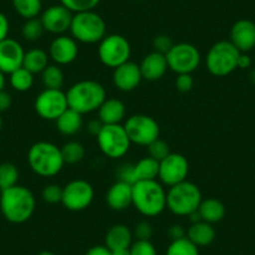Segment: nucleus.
I'll use <instances>...</instances> for the list:
<instances>
[{
  "label": "nucleus",
  "mask_w": 255,
  "mask_h": 255,
  "mask_svg": "<svg viewBox=\"0 0 255 255\" xmlns=\"http://www.w3.org/2000/svg\"><path fill=\"white\" fill-rule=\"evenodd\" d=\"M35 197L33 191L23 185H14L1 190L0 210L3 217L13 224H23L35 212Z\"/></svg>",
  "instance_id": "nucleus-1"
},
{
  "label": "nucleus",
  "mask_w": 255,
  "mask_h": 255,
  "mask_svg": "<svg viewBox=\"0 0 255 255\" xmlns=\"http://www.w3.org/2000/svg\"><path fill=\"white\" fill-rule=\"evenodd\" d=\"M133 205L141 215L154 218L166 209V191L158 180L133 184Z\"/></svg>",
  "instance_id": "nucleus-2"
},
{
  "label": "nucleus",
  "mask_w": 255,
  "mask_h": 255,
  "mask_svg": "<svg viewBox=\"0 0 255 255\" xmlns=\"http://www.w3.org/2000/svg\"><path fill=\"white\" fill-rule=\"evenodd\" d=\"M68 107L82 115L97 112L107 99L105 88L95 80H80L68 89Z\"/></svg>",
  "instance_id": "nucleus-3"
},
{
  "label": "nucleus",
  "mask_w": 255,
  "mask_h": 255,
  "mask_svg": "<svg viewBox=\"0 0 255 255\" xmlns=\"http://www.w3.org/2000/svg\"><path fill=\"white\" fill-rule=\"evenodd\" d=\"M28 164L36 175L50 178L58 175L65 163L59 146L50 141H38L29 148Z\"/></svg>",
  "instance_id": "nucleus-4"
},
{
  "label": "nucleus",
  "mask_w": 255,
  "mask_h": 255,
  "mask_svg": "<svg viewBox=\"0 0 255 255\" xmlns=\"http://www.w3.org/2000/svg\"><path fill=\"white\" fill-rule=\"evenodd\" d=\"M203 195L198 185L191 181H181L166 191V208L178 217H189L197 212Z\"/></svg>",
  "instance_id": "nucleus-5"
},
{
  "label": "nucleus",
  "mask_w": 255,
  "mask_h": 255,
  "mask_svg": "<svg viewBox=\"0 0 255 255\" xmlns=\"http://www.w3.org/2000/svg\"><path fill=\"white\" fill-rule=\"evenodd\" d=\"M69 31L78 43L97 44L107 35V24L94 10L83 11L74 14Z\"/></svg>",
  "instance_id": "nucleus-6"
},
{
  "label": "nucleus",
  "mask_w": 255,
  "mask_h": 255,
  "mask_svg": "<svg viewBox=\"0 0 255 255\" xmlns=\"http://www.w3.org/2000/svg\"><path fill=\"white\" fill-rule=\"evenodd\" d=\"M240 51L230 40H220L215 43L205 56L208 72L218 78L227 77L238 69V59Z\"/></svg>",
  "instance_id": "nucleus-7"
},
{
  "label": "nucleus",
  "mask_w": 255,
  "mask_h": 255,
  "mask_svg": "<svg viewBox=\"0 0 255 255\" xmlns=\"http://www.w3.org/2000/svg\"><path fill=\"white\" fill-rule=\"evenodd\" d=\"M131 46L125 36L120 34H109L98 46V56L103 65L115 69L130 60Z\"/></svg>",
  "instance_id": "nucleus-8"
},
{
  "label": "nucleus",
  "mask_w": 255,
  "mask_h": 255,
  "mask_svg": "<svg viewBox=\"0 0 255 255\" xmlns=\"http://www.w3.org/2000/svg\"><path fill=\"white\" fill-rule=\"evenodd\" d=\"M98 145L105 156L110 159L123 158L129 151L131 141L124 125H104L97 136Z\"/></svg>",
  "instance_id": "nucleus-9"
},
{
  "label": "nucleus",
  "mask_w": 255,
  "mask_h": 255,
  "mask_svg": "<svg viewBox=\"0 0 255 255\" xmlns=\"http://www.w3.org/2000/svg\"><path fill=\"white\" fill-rule=\"evenodd\" d=\"M168 68L178 74H191L199 68L202 55L195 45L190 43L174 44L165 54Z\"/></svg>",
  "instance_id": "nucleus-10"
},
{
  "label": "nucleus",
  "mask_w": 255,
  "mask_h": 255,
  "mask_svg": "<svg viewBox=\"0 0 255 255\" xmlns=\"http://www.w3.org/2000/svg\"><path fill=\"white\" fill-rule=\"evenodd\" d=\"M125 131L131 144L148 146L160 135V128L154 118L145 114H135L125 120Z\"/></svg>",
  "instance_id": "nucleus-11"
},
{
  "label": "nucleus",
  "mask_w": 255,
  "mask_h": 255,
  "mask_svg": "<svg viewBox=\"0 0 255 255\" xmlns=\"http://www.w3.org/2000/svg\"><path fill=\"white\" fill-rule=\"evenodd\" d=\"M94 199V188L83 179H75L63 186L61 204L70 212H82L90 207Z\"/></svg>",
  "instance_id": "nucleus-12"
},
{
  "label": "nucleus",
  "mask_w": 255,
  "mask_h": 255,
  "mask_svg": "<svg viewBox=\"0 0 255 255\" xmlns=\"http://www.w3.org/2000/svg\"><path fill=\"white\" fill-rule=\"evenodd\" d=\"M34 108L41 119L55 122L69 108L67 94L61 89H44L36 95Z\"/></svg>",
  "instance_id": "nucleus-13"
},
{
  "label": "nucleus",
  "mask_w": 255,
  "mask_h": 255,
  "mask_svg": "<svg viewBox=\"0 0 255 255\" xmlns=\"http://www.w3.org/2000/svg\"><path fill=\"white\" fill-rule=\"evenodd\" d=\"M189 174L188 159L179 153H170L159 163V175L161 183L169 188L186 180Z\"/></svg>",
  "instance_id": "nucleus-14"
},
{
  "label": "nucleus",
  "mask_w": 255,
  "mask_h": 255,
  "mask_svg": "<svg viewBox=\"0 0 255 255\" xmlns=\"http://www.w3.org/2000/svg\"><path fill=\"white\" fill-rule=\"evenodd\" d=\"M74 13L61 4L49 6L40 14V20L44 30L54 35H64L70 30Z\"/></svg>",
  "instance_id": "nucleus-15"
},
{
  "label": "nucleus",
  "mask_w": 255,
  "mask_h": 255,
  "mask_svg": "<svg viewBox=\"0 0 255 255\" xmlns=\"http://www.w3.org/2000/svg\"><path fill=\"white\" fill-rule=\"evenodd\" d=\"M49 58L54 61V64L61 65H69L74 63L79 54L78 41L74 38L68 35H58L49 46Z\"/></svg>",
  "instance_id": "nucleus-16"
},
{
  "label": "nucleus",
  "mask_w": 255,
  "mask_h": 255,
  "mask_svg": "<svg viewBox=\"0 0 255 255\" xmlns=\"http://www.w3.org/2000/svg\"><path fill=\"white\" fill-rule=\"evenodd\" d=\"M25 50L18 40L11 38L4 39L0 43V72L11 74L23 67Z\"/></svg>",
  "instance_id": "nucleus-17"
},
{
  "label": "nucleus",
  "mask_w": 255,
  "mask_h": 255,
  "mask_svg": "<svg viewBox=\"0 0 255 255\" xmlns=\"http://www.w3.org/2000/svg\"><path fill=\"white\" fill-rule=\"evenodd\" d=\"M141 80H143V77H141L139 64L130 60L115 68L113 73V83L120 92H133L140 85Z\"/></svg>",
  "instance_id": "nucleus-18"
},
{
  "label": "nucleus",
  "mask_w": 255,
  "mask_h": 255,
  "mask_svg": "<svg viewBox=\"0 0 255 255\" xmlns=\"http://www.w3.org/2000/svg\"><path fill=\"white\" fill-rule=\"evenodd\" d=\"M230 41L240 53H248L255 48V23L249 19H240L230 30Z\"/></svg>",
  "instance_id": "nucleus-19"
},
{
  "label": "nucleus",
  "mask_w": 255,
  "mask_h": 255,
  "mask_svg": "<svg viewBox=\"0 0 255 255\" xmlns=\"http://www.w3.org/2000/svg\"><path fill=\"white\" fill-rule=\"evenodd\" d=\"M107 204L115 212H123L133 205V184L118 180L113 184L105 195Z\"/></svg>",
  "instance_id": "nucleus-20"
},
{
  "label": "nucleus",
  "mask_w": 255,
  "mask_h": 255,
  "mask_svg": "<svg viewBox=\"0 0 255 255\" xmlns=\"http://www.w3.org/2000/svg\"><path fill=\"white\" fill-rule=\"evenodd\" d=\"M141 72V77L143 80H148V82H156V80L161 79L165 75L168 68V61L164 54L156 53H149L145 55L139 64Z\"/></svg>",
  "instance_id": "nucleus-21"
},
{
  "label": "nucleus",
  "mask_w": 255,
  "mask_h": 255,
  "mask_svg": "<svg viewBox=\"0 0 255 255\" xmlns=\"http://www.w3.org/2000/svg\"><path fill=\"white\" fill-rule=\"evenodd\" d=\"M125 115L127 108L124 103L117 98H107L98 109V118L104 125L120 124L125 119Z\"/></svg>",
  "instance_id": "nucleus-22"
},
{
  "label": "nucleus",
  "mask_w": 255,
  "mask_h": 255,
  "mask_svg": "<svg viewBox=\"0 0 255 255\" xmlns=\"http://www.w3.org/2000/svg\"><path fill=\"white\" fill-rule=\"evenodd\" d=\"M133 232L127 225L115 224L105 234V247L110 250L129 249L133 244Z\"/></svg>",
  "instance_id": "nucleus-23"
},
{
  "label": "nucleus",
  "mask_w": 255,
  "mask_h": 255,
  "mask_svg": "<svg viewBox=\"0 0 255 255\" xmlns=\"http://www.w3.org/2000/svg\"><path fill=\"white\" fill-rule=\"evenodd\" d=\"M215 229L213 228V224H209L207 222L193 223L189 227L188 232H186V238L190 240L191 243H194L198 248L208 247L212 244L215 240Z\"/></svg>",
  "instance_id": "nucleus-24"
},
{
  "label": "nucleus",
  "mask_w": 255,
  "mask_h": 255,
  "mask_svg": "<svg viewBox=\"0 0 255 255\" xmlns=\"http://www.w3.org/2000/svg\"><path fill=\"white\" fill-rule=\"evenodd\" d=\"M56 130L65 136H72L79 133L83 128V115L75 110L68 108L58 119L55 120Z\"/></svg>",
  "instance_id": "nucleus-25"
},
{
  "label": "nucleus",
  "mask_w": 255,
  "mask_h": 255,
  "mask_svg": "<svg viewBox=\"0 0 255 255\" xmlns=\"http://www.w3.org/2000/svg\"><path fill=\"white\" fill-rule=\"evenodd\" d=\"M159 175V161L150 156L140 159L131 165V183L145 180H156Z\"/></svg>",
  "instance_id": "nucleus-26"
},
{
  "label": "nucleus",
  "mask_w": 255,
  "mask_h": 255,
  "mask_svg": "<svg viewBox=\"0 0 255 255\" xmlns=\"http://www.w3.org/2000/svg\"><path fill=\"white\" fill-rule=\"evenodd\" d=\"M198 213L203 222L215 224V223L222 222L223 218L225 217V207L220 200L215 198H208V199L202 200L198 208Z\"/></svg>",
  "instance_id": "nucleus-27"
},
{
  "label": "nucleus",
  "mask_w": 255,
  "mask_h": 255,
  "mask_svg": "<svg viewBox=\"0 0 255 255\" xmlns=\"http://www.w3.org/2000/svg\"><path fill=\"white\" fill-rule=\"evenodd\" d=\"M49 65V54L39 48L30 49L25 51L23 60V68L33 74H41L43 70Z\"/></svg>",
  "instance_id": "nucleus-28"
},
{
  "label": "nucleus",
  "mask_w": 255,
  "mask_h": 255,
  "mask_svg": "<svg viewBox=\"0 0 255 255\" xmlns=\"http://www.w3.org/2000/svg\"><path fill=\"white\" fill-rule=\"evenodd\" d=\"M16 13L25 20L38 18L43 11V1L41 0H11Z\"/></svg>",
  "instance_id": "nucleus-29"
},
{
  "label": "nucleus",
  "mask_w": 255,
  "mask_h": 255,
  "mask_svg": "<svg viewBox=\"0 0 255 255\" xmlns=\"http://www.w3.org/2000/svg\"><path fill=\"white\" fill-rule=\"evenodd\" d=\"M41 83L45 89H61L64 87V73L56 64H49L41 73Z\"/></svg>",
  "instance_id": "nucleus-30"
},
{
  "label": "nucleus",
  "mask_w": 255,
  "mask_h": 255,
  "mask_svg": "<svg viewBox=\"0 0 255 255\" xmlns=\"http://www.w3.org/2000/svg\"><path fill=\"white\" fill-rule=\"evenodd\" d=\"M9 78V83H10L11 88L19 93L28 92L31 89L34 84V74L26 70L25 68H19L15 72H13Z\"/></svg>",
  "instance_id": "nucleus-31"
},
{
  "label": "nucleus",
  "mask_w": 255,
  "mask_h": 255,
  "mask_svg": "<svg viewBox=\"0 0 255 255\" xmlns=\"http://www.w3.org/2000/svg\"><path fill=\"white\" fill-rule=\"evenodd\" d=\"M61 155H63L64 163L65 164H78L84 159L85 148L79 141H68L60 148Z\"/></svg>",
  "instance_id": "nucleus-32"
},
{
  "label": "nucleus",
  "mask_w": 255,
  "mask_h": 255,
  "mask_svg": "<svg viewBox=\"0 0 255 255\" xmlns=\"http://www.w3.org/2000/svg\"><path fill=\"white\" fill-rule=\"evenodd\" d=\"M165 255H199V248L185 237L178 240H171Z\"/></svg>",
  "instance_id": "nucleus-33"
},
{
  "label": "nucleus",
  "mask_w": 255,
  "mask_h": 255,
  "mask_svg": "<svg viewBox=\"0 0 255 255\" xmlns=\"http://www.w3.org/2000/svg\"><path fill=\"white\" fill-rule=\"evenodd\" d=\"M19 180V170L13 163L0 164V190L16 185Z\"/></svg>",
  "instance_id": "nucleus-34"
},
{
  "label": "nucleus",
  "mask_w": 255,
  "mask_h": 255,
  "mask_svg": "<svg viewBox=\"0 0 255 255\" xmlns=\"http://www.w3.org/2000/svg\"><path fill=\"white\" fill-rule=\"evenodd\" d=\"M44 31L45 30H44L40 18H33L25 20L23 28H21V35L26 41L34 43V41H38L43 36Z\"/></svg>",
  "instance_id": "nucleus-35"
},
{
  "label": "nucleus",
  "mask_w": 255,
  "mask_h": 255,
  "mask_svg": "<svg viewBox=\"0 0 255 255\" xmlns=\"http://www.w3.org/2000/svg\"><path fill=\"white\" fill-rule=\"evenodd\" d=\"M99 3L100 0H60L61 5L68 8L74 14L94 10Z\"/></svg>",
  "instance_id": "nucleus-36"
},
{
  "label": "nucleus",
  "mask_w": 255,
  "mask_h": 255,
  "mask_svg": "<svg viewBox=\"0 0 255 255\" xmlns=\"http://www.w3.org/2000/svg\"><path fill=\"white\" fill-rule=\"evenodd\" d=\"M146 148H148L149 156L153 159H155V160L159 161V163H160L163 159H165L166 156L171 153L168 143L164 140H161L160 138H158L156 140H154L153 143L149 144Z\"/></svg>",
  "instance_id": "nucleus-37"
},
{
  "label": "nucleus",
  "mask_w": 255,
  "mask_h": 255,
  "mask_svg": "<svg viewBox=\"0 0 255 255\" xmlns=\"http://www.w3.org/2000/svg\"><path fill=\"white\" fill-rule=\"evenodd\" d=\"M41 198L48 204H58L61 203V198H63V188L56 184H48L44 186L43 191H41Z\"/></svg>",
  "instance_id": "nucleus-38"
},
{
  "label": "nucleus",
  "mask_w": 255,
  "mask_h": 255,
  "mask_svg": "<svg viewBox=\"0 0 255 255\" xmlns=\"http://www.w3.org/2000/svg\"><path fill=\"white\" fill-rule=\"evenodd\" d=\"M130 255H158L155 247L150 240H135L129 248Z\"/></svg>",
  "instance_id": "nucleus-39"
},
{
  "label": "nucleus",
  "mask_w": 255,
  "mask_h": 255,
  "mask_svg": "<svg viewBox=\"0 0 255 255\" xmlns=\"http://www.w3.org/2000/svg\"><path fill=\"white\" fill-rule=\"evenodd\" d=\"M133 237L136 240H150V238L153 237V227H151L150 223L146 222V220L139 222L134 227Z\"/></svg>",
  "instance_id": "nucleus-40"
},
{
  "label": "nucleus",
  "mask_w": 255,
  "mask_h": 255,
  "mask_svg": "<svg viewBox=\"0 0 255 255\" xmlns=\"http://www.w3.org/2000/svg\"><path fill=\"white\" fill-rule=\"evenodd\" d=\"M174 45V43L171 41V39L168 35H156L153 40V48L154 51L156 53H160L165 55L169 50H170L171 46Z\"/></svg>",
  "instance_id": "nucleus-41"
},
{
  "label": "nucleus",
  "mask_w": 255,
  "mask_h": 255,
  "mask_svg": "<svg viewBox=\"0 0 255 255\" xmlns=\"http://www.w3.org/2000/svg\"><path fill=\"white\" fill-rule=\"evenodd\" d=\"M194 87V79L191 74H178L175 79V88L180 93H189Z\"/></svg>",
  "instance_id": "nucleus-42"
},
{
  "label": "nucleus",
  "mask_w": 255,
  "mask_h": 255,
  "mask_svg": "<svg viewBox=\"0 0 255 255\" xmlns=\"http://www.w3.org/2000/svg\"><path fill=\"white\" fill-rule=\"evenodd\" d=\"M9 29H10V24H9L8 18L5 14L0 11V43L8 38Z\"/></svg>",
  "instance_id": "nucleus-43"
},
{
  "label": "nucleus",
  "mask_w": 255,
  "mask_h": 255,
  "mask_svg": "<svg viewBox=\"0 0 255 255\" xmlns=\"http://www.w3.org/2000/svg\"><path fill=\"white\" fill-rule=\"evenodd\" d=\"M11 104H13L11 95L5 90H0V113H4L10 109Z\"/></svg>",
  "instance_id": "nucleus-44"
},
{
  "label": "nucleus",
  "mask_w": 255,
  "mask_h": 255,
  "mask_svg": "<svg viewBox=\"0 0 255 255\" xmlns=\"http://www.w3.org/2000/svg\"><path fill=\"white\" fill-rule=\"evenodd\" d=\"M168 235L170 237L171 240H178V239H181V238H185L186 233L181 225L175 224V225H171V227L169 228Z\"/></svg>",
  "instance_id": "nucleus-45"
},
{
  "label": "nucleus",
  "mask_w": 255,
  "mask_h": 255,
  "mask_svg": "<svg viewBox=\"0 0 255 255\" xmlns=\"http://www.w3.org/2000/svg\"><path fill=\"white\" fill-rule=\"evenodd\" d=\"M103 127H104V124H103V123L100 122L99 118H98V119H93L88 123L87 130L89 131V134H92V135L98 136V134L100 133V130L103 129Z\"/></svg>",
  "instance_id": "nucleus-46"
},
{
  "label": "nucleus",
  "mask_w": 255,
  "mask_h": 255,
  "mask_svg": "<svg viewBox=\"0 0 255 255\" xmlns=\"http://www.w3.org/2000/svg\"><path fill=\"white\" fill-rule=\"evenodd\" d=\"M84 255H112V252L105 245H95L90 248Z\"/></svg>",
  "instance_id": "nucleus-47"
},
{
  "label": "nucleus",
  "mask_w": 255,
  "mask_h": 255,
  "mask_svg": "<svg viewBox=\"0 0 255 255\" xmlns=\"http://www.w3.org/2000/svg\"><path fill=\"white\" fill-rule=\"evenodd\" d=\"M250 65H252V59L249 58V55H247V53H240L239 59H238V68L248 69Z\"/></svg>",
  "instance_id": "nucleus-48"
},
{
  "label": "nucleus",
  "mask_w": 255,
  "mask_h": 255,
  "mask_svg": "<svg viewBox=\"0 0 255 255\" xmlns=\"http://www.w3.org/2000/svg\"><path fill=\"white\" fill-rule=\"evenodd\" d=\"M112 255H130V252H129V249L114 250V252H112Z\"/></svg>",
  "instance_id": "nucleus-49"
},
{
  "label": "nucleus",
  "mask_w": 255,
  "mask_h": 255,
  "mask_svg": "<svg viewBox=\"0 0 255 255\" xmlns=\"http://www.w3.org/2000/svg\"><path fill=\"white\" fill-rule=\"evenodd\" d=\"M4 88H5V74L0 72V90H4Z\"/></svg>",
  "instance_id": "nucleus-50"
},
{
  "label": "nucleus",
  "mask_w": 255,
  "mask_h": 255,
  "mask_svg": "<svg viewBox=\"0 0 255 255\" xmlns=\"http://www.w3.org/2000/svg\"><path fill=\"white\" fill-rule=\"evenodd\" d=\"M38 255H55V254H54V253H51V252H49V250H43V252L39 253Z\"/></svg>",
  "instance_id": "nucleus-51"
},
{
  "label": "nucleus",
  "mask_w": 255,
  "mask_h": 255,
  "mask_svg": "<svg viewBox=\"0 0 255 255\" xmlns=\"http://www.w3.org/2000/svg\"><path fill=\"white\" fill-rule=\"evenodd\" d=\"M1 128H3V119L0 117V130H1Z\"/></svg>",
  "instance_id": "nucleus-52"
}]
</instances>
